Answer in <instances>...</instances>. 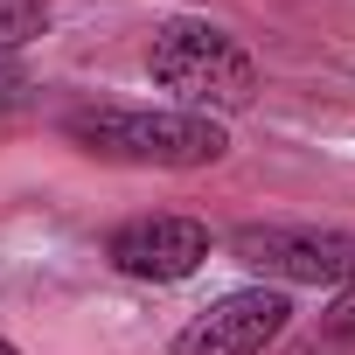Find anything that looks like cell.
<instances>
[{"label": "cell", "mask_w": 355, "mask_h": 355, "mask_svg": "<svg viewBox=\"0 0 355 355\" xmlns=\"http://www.w3.org/2000/svg\"><path fill=\"white\" fill-rule=\"evenodd\" d=\"M286 320H293L286 286H237L174 334V355H265L286 334Z\"/></svg>", "instance_id": "cell-4"}, {"label": "cell", "mask_w": 355, "mask_h": 355, "mask_svg": "<svg viewBox=\"0 0 355 355\" xmlns=\"http://www.w3.org/2000/svg\"><path fill=\"white\" fill-rule=\"evenodd\" d=\"M237 265L279 279V286H327L355 293V230H320V223H244L230 237Z\"/></svg>", "instance_id": "cell-3"}, {"label": "cell", "mask_w": 355, "mask_h": 355, "mask_svg": "<svg viewBox=\"0 0 355 355\" xmlns=\"http://www.w3.org/2000/svg\"><path fill=\"white\" fill-rule=\"evenodd\" d=\"M49 28V0H0V56H15Z\"/></svg>", "instance_id": "cell-6"}, {"label": "cell", "mask_w": 355, "mask_h": 355, "mask_svg": "<svg viewBox=\"0 0 355 355\" xmlns=\"http://www.w3.org/2000/svg\"><path fill=\"white\" fill-rule=\"evenodd\" d=\"M0 355H21V348H15V341H0Z\"/></svg>", "instance_id": "cell-9"}, {"label": "cell", "mask_w": 355, "mask_h": 355, "mask_svg": "<svg viewBox=\"0 0 355 355\" xmlns=\"http://www.w3.org/2000/svg\"><path fill=\"white\" fill-rule=\"evenodd\" d=\"M35 98V77H28V63L21 56H0V119H8V112H21Z\"/></svg>", "instance_id": "cell-7"}, {"label": "cell", "mask_w": 355, "mask_h": 355, "mask_svg": "<svg viewBox=\"0 0 355 355\" xmlns=\"http://www.w3.org/2000/svg\"><path fill=\"white\" fill-rule=\"evenodd\" d=\"M327 334L355 348V293H334V306H327Z\"/></svg>", "instance_id": "cell-8"}, {"label": "cell", "mask_w": 355, "mask_h": 355, "mask_svg": "<svg viewBox=\"0 0 355 355\" xmlns=\"http://www.w3.org/2000/svg\"><path fill=\"white\" fill-rule=\"evenodd\" d=\"M146 77L182 112H202V119H230V112H244L258 98V56L230 28H216L202 15H174V21L153 28Z\"/></svg>", "instance_id": "cell-2"}, {"label": "cell", "mask_w": 355, "mask_h": 355, "mask_svg": "<svg viewBox=\"0 0 355 355\" xmlns=\"http://www.w3.org/2000/svg\"><path fill=\"white\" fill-rule=\"evenodd\" d=\"M105 258H112L119 279L182 286L209 265V223H196V216H132L105 237Z\"/></svg>", "instance_id": "cell-5"}, {"label": "cell", "mask_w": 355, "mask_h": 355, "mask_svg": "<svg viewBox=\"0 0 355 355\" xmlns=\"http://www.w3.org/2000/svg\"><path fill=\"white\" fill-rule=\"evenodd\" d=\"M63 139L84 160L105 167H153V174H196L230 153L223 119L182 112V105H77L63 119Z\"/></svg>", "instance_id": "cell-1"}]
</instances>
